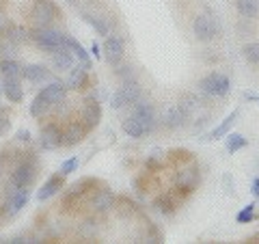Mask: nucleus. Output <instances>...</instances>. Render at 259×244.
I'll return each instance as SVG.
<instances>
[{
	"mask_svg": "<svg viewBox=\"0 0 259 244\" xmlns=\"http://www.w3.org/2000/svg\"><path fill=\"white\" fill-rule=\"evenodd\" d=\"M199 100L190 93L182 95V100L175 104V106H168L164 110V115H162V124H164L166 130H177V128H184L186 121L190 119V115L197 108Z\"/></svg>",
	"mask_w": 259,
	"mask_h": 244,
	"instance_id": "f257e3e1",
	"label": "nucleus"
},
{
	"mask_svg": "<svg viewBox=\"0 0 259 244\" xmlns=\"http://www.w3.org/2000/svg\"><path fill=\"white\" fill-rule=\"evenodd\" d=\"M65 37H67L65 32L56 30L52 26H41V28L35 26L32 30H28V39L44 52H56L65 48Z\"/></svg>",
	"mask_w": 259,
	"mask_h": 244,
	"instance_id": "f03ea898",
	"label": "nucleus"
},
{
	"mask_svg": "<svg viewBox=\"0 0 259 244\" xmlns=\"http://www.w3.org/2000/svg\"><path fill=\"white\" fill-rule=\"evenodd\" d=\"M37 177V160L32 153H24V158L11 169V177H9V184L11 188H30L32 182Z\"/></svg>",
	"mask_w": 259,
	"mask_h": 244,
	"instance_id": "7ed1b4c3",
	"label": "nucleus"
},
{
	"mask_svg": "<svg viewBox=\"0 0 259 244\" xmlns=\"http://www.w3.org/2000/svg\"><path fill=\"white\" fill-rule=\"evenodd\" d=\"M59 7L54 0H32L30 5V22L35 26H52L54 20H59Z\"/></svg>",
	"mask_w": 259,
	"mask_h": 244,
	"instance_id": "20e7f679",
	"label": "nucleus"
},
{
	"mask_svg": "<svg viewBox=\"0 0 259 244\" xmlns=\"http://www.w3.org/2000/svg\"><path fill=\"white\" fill-rule=\"evenodd\" d=\"M141 97H143L141 87L136 85L134 80H125V83L121 85L115 93H112L110 106L115 108V110H121V108H125V106H134V104L139 102Z\"/></svg>",
	"mask_w": 259,
	"mask_h": 244,
	"instance_id": "39448f33",
	"label": "nucleus"
},
{
	"mask_svg": "<svg viewBox=\"0 0 259 244\" xmlns=\"http://www.w3.org/2000/svg\"><path fill=\"white\" fill-rule=\"evenodd\" d=\"M199 89L212 97H225L231 91V80L229 76L221 74V71H212V74H207L205 78L199 80Z\"/></svg>",
	"mask_w": 259,
	"mask_h": 244,
	"instance_id": "423d86ee",
	"label": "nucleus"
},
{
	"mask_svg": "<svg viewBox=\"0 0 259 244\" xmlns=\"http://www.w3.org/2000/svg\"><path fill=\"white\" fill-rule=\"evenodd\" d=\"M97 186H102L100 180H93V177H89V180H80L78 184H74L71 188L63 194V210H69L71 206H76V203L84 197L87 192L95 190Z\"/></svg>",
	"mask_w": 259,
	"mask_h": 244,
	"instance_id": "0eeeda50",
	"label": "nucleus"
},
{
	"mask_svg": "<svg viewBox=\"0 0 259 244\" xmlns=\"http://www.w3.org/2000/svg\"><path fill=\"white\" fill-rule=\"evenodd\" d=\"M39 145H41V149H46V151H54L63 145V130L56 121H48L46 126H41Z\"/></svg>",
	"mask_w": 259,
	"mask_h": 244,
	"instance_id": "6e6552de",
	"label": "nucleus"
},
{
	"mask_svg": "<svg viewBox=\"0 0 259 244\" xmlns=\"http://www.w3.org/2000/svg\"><path fill=\"white\" fill-rule=\"evenodd\" d=\"M28 199H30L28 188H11V186H7V197H5V203H3L5 214L15 216L28 203Z\"/></svg>",
	"mask_w": 259,
	"mask_h": 244,
	"instance_id": "1a4fd4ad",
	"label": "nucleus"
},
{
	"mask_svg": "<svg viewBox=\"0 0 259 244\" xmlns=\"http://www.w3.org/2000/svg\"><path fill=\"white\" fill-rule=\"evenodd\" d=\"M192 32L199 42H212L214 37H218V24L209 15H197L192 22Z\"/></svg>",
	"mask_w": 259,
	"mask_h": 244,
	"instance_id": "9d476101",
	"label": "nucleus"
},
{
	"mask_svg": "<svg viewBox=\"0 0 259 244\" xmlns=\"http://www.w3.org/2000/svg\"><path fill=\"white\" fill-rule=\"evenodd\" d=\"M199 180H201V175H199V167L182 169L180 173L175 175V190L180 192V194H190L194 188H197Z\"/></svg>",
	"mask_w": 259,
	"mask_h": 244,
	"instance_id": "9b49d317",
	"label": "nucleus"
},
{
	"mask_svg": "<svg viewBox=\"0 0 259 244\" xmlns=\"http://www.w3.org/2000/svg\"><path fill=\"white\" fill-rule=\"evenodd\" d=\"M100 121H102V104L97 100H87L82 104V110H80V124L84 126L87 132H91L93 128H97Z\"/></svg>",
	"mask_w": 259,
	"mask_h": 244,
	"instance_id": "f8f14e48",
	"label": "nucleus"
},
{
	"mask_svg": "<svg viewBox=\"0 0 259 244\" xmlns=\"http://www.w3.org/2000/svg\"><path fill=\"white\" fill-rule=\"evenodd\" d=\"M123 54H125V44L123 39L117 37V35H108L106 42H104V56H106L108 65L117 67L123 61Z\"/></svg>",
	"mask_w": 259,
	"mask_h": 244,
	"instance_id": "ddd939ff",
	"label": "nucleus"
},
{
	"mask_svg": "<svg viewBox=\"0 0 259 244\" xmlns=\"http://www.w3.org/2000/svg\"><path fill=\"white\" fill-rule=\"evenodd\" d=\"M22 78L32 85H44L48 80H52V71L41 63H28L22 65Z\"/></svg>",
	"mask_w": 259,
	"mask_h": 244,
	"instance_id": "4468645a",
	"label": "nucleus"
},
{
	"mask_svg": "<svg viewBox=\"0 0 259 244\" xmlns=\"http://www.w3.org/2000/svg\"><path fill=\"white\" fill-rule=\"evenodd\" d=\"M132 115L145 126L147 134L153 132V128H156V108H153L149 102H141V100H139V102H136L134 106H132Z\"/></svg>",
	"mask_w": 259,
	"mask_h": 244,
	"instance_id": "2eb2a0df",
	"label": "nucleus"
},
{
	"mask_svg": "<svg viewBox=\"0 0 259 244\" xmlns=\"http://www.w3.org/2000/svg\"><path fill=\"white\" fill-rule=\"evenodd\" d=\"M115 194H112L108 188H102V190H97L93 194V199H91V208H93V212L95 214H106L110 212L112 208H115Z\"/></svg>",
	"mask_w": 259,
	"mask_h": 244,
	"instance_id": "dca6fc26",
	"label": "nucleus"
},
{
	"mask_svg": "<svg viewBox=\"0 0 259 244\" xmlns=\"http://www.w3.org/2000/svg\"><path fill=\"white\" fill-rule=\"evenodd\" d=\"M238 117H240V108H236L233 112H229L221 124H218L214 130H209V132L203 136V141H216V138H223V136H227L229 134V130L236 126V121H238Z\"/></svg>",
	"mask_w": 259,
	"mask_h": 244,
	"instance_id": "f3484780",
	"label": "nucleus"
},
{
	"mask_svg": "<svg viewBox=\"0 0 259 244\" xmlns=\"http://www.w3.org/2000/svg\"><path fill=\"white\" fill-rule=\"evenodd\" d=\"M89 132L80 121H71V124L63 130V147H76L78 143H82V138Z\"/></svg>",
	"mask_w": 259,
	"mask_h": 244,
	"instance_id": "a211bd4d",
	"label": "nucleus"
},
{
	"mask_svg": "<svg viewBox=\"0 0 259 244\" xmlns=\"http://www.w3.org/2000/svg\"><path fill=\"white\" fill-rule=\"evenodd\" d=\"M80 15H82V20L97 32V35H102V37H108L110 35V22H108V18H102V15L91 13V11H87V9H80Z\"/></svg>",
	"mask_w": 259,
	"mask_h": 244,
	"instance_id": "6ab92c4d",
	"label": "nucleus"
},
{
	"mask_svg": "<svg viewBox=\"0 0 259 244\" xmlns=\"http://www.w3.org/2000/svg\"><path fill=\"white\" fill-rule=\"evenodd\" d=\"M63 186H65V175H52L50 180H48L41 188H39V192H37V201H48V199H52L54 194H59L61 190H63Z\"/></svg>",
	"mask_w": 259,
	"mask_h": 244,
	"instance_id": "aec40b11",
	"label": "nucleus"
},
{
	"mask_svg": "<svg viewBox=\"0 0 259 244\" xmlns=\"http://www.w3.org/2000/svg\"><path fill=\"white\" fill-rule=\"evenodd\" d=\"M87 80H89V69L80 63V65H74V67L69 69V76H67V80H65V87H67L69 91H78V89H84Z\"/></svg>",
	"mask_w": 259,
	"mask_h": 244,
	"instance_id": "412c9836",
	"label": "nucleus"
},
{
	"mask_svg": "<svg viewBox=\"0 0 259 244\" xmlns=\"http://www.w3.org/2000/svg\"><path fill=\"white\" fill-rule=\"evenodd\" d=\"M76 65V56L71 54V50L67 48H61V50L52 52V69L63 74V71H69Z\"/></svg>",
	"mask_w": 259,
	"mask_h": 244,
	"instance_id": "4be33fe9",
	"label": "nucleus"
},
{
	"mask_svg": "<svg viewBox=\"0 0 259 244\" xmlns=\"http://www.w3.org/2000/svg\"><path fill=\"white\" fill-rule=\"evenodd\" d=\"M3 95L11 104H20L24 100V89L20 85V78H5V83H3Z\"/></svg>",
	"mask_w": 259,
	"mask_h": 244,
	"instance_id": "5701e85b",
	"label": "nucleus"
},
{
	"mask_svg": "<svg viewBox=\"0 0 259 244\" xmlns=\"http://www.w3.org/2000/svg\"><path fill=\"white\" fill-rule=\"evenodd\" d=\"M39 93H41V95L46 97V100L54 106L56 102H61L63 97H65V93H67V87H65L63 80H52V83L48 85V87H44Z\"/></svg>",
	"mask_w": 259,
	"mask_h": 244,
	"instance_id": "b1692460",
	"label": "nucleus"
},
{
	"mask_svg": "<svg viewBox=\"0 0 259 244\" xmlns=\"http://www.w3.org/2000/svg\"><path fill=\"white\" fill-rule=\"evenodd\" d=\"M65 48H67V50H71V54H74L76 59L82 63L87 69H91V59H89V54H87V50L82 48V44L76 42L74 37H69V35H67V37H65Z\"/></svg>",
	"mask_w": 259,
	"mask_h": 244,
	"instance_id": "393cba45",
	"label": "nucleus"
},
{
	"mask_svg": "<svg viewBox=\"0 0 259 244\" xmlns=\"http://www.w3.org/2000/svg\"><path fill=\"white\" fill-rule=\"evenodd\" d=\"M3 37L7 39V42H11V44H15V46H20L22 42H26V39H28V30L24 28V26H20V24H11V22H9V26L5 28Z\"/></svg>",
	"mask_w": 259,
	"mask_h": 244,
	"instance_id": "a878e982",
	"label": "nucleus"
},
{
	"mask_svg": "<svg viewBox=\"0 0 259 244\" xmlns=\"http://www.w3.org/2000/svg\"><path fill=\"white\" fill-rule=\"evenodd\" d=\"M153 206H156L158 212H162L164 216H171L175 210H177V201H175V197H173L171 192H162L160 197L156 199V203H153Z\"/></svg>",
	"mask_w": 259,
	"mask_h": 244,
	"instance_id": "bb28decb",
	"label": "nucleus"
},
{
	"mask_svg": "<svg viewBox=\"0 0 259 244\" xmlns=\"http://www.w3.org/2000/svg\"><path fill=\"white\" fill-rule=\"evenodd\" d=\"M123 132H125L130 138H141V136L147 134V130H145V126H143L134 115H130V117L123 119Z\"/></svg>",
	"mask_w": 259,
	"mask_h": 244,
	"instance_id": "cd10ccee",
	"label": "nucleus"
},
{
	"mask_svg": "<svg viewBox=\"0 0 259 244\" xmlns=\"http://www.w3.org/2000/svg\"><path fill=\"white\" fill-rule=\"evenodd\" d=\"M0 74L3 78H22V65L11 59H0Z\"/></svg>",
	"mask_w": 259,
	"mask_h": 244,
	"instance_id": "c85d7f7f",
	"label": "nucleus"
},
{
	"mask_svg": "<svg viewBox=\"0 0 259 244\" xmlns=\"http://www.w3.org/2000/svg\"><path fill=\"white\" fill-rule=\"evenodd\" d=\"M236 9L242 18L250 20V18H257L259 15V3L257 0H236Z\"/></svg>",
	"mask_w": 259,
	"mask_h": 244,
	"instance_id": "c756f323",
	"label": "nucleus"
},
{
	"mask_svg": "<svg viewBox=\"0 0 259 244\" xmlns=\"http://www.w3.org/2000/svg\"><path fill=\"white\" fill-rule=\"evenodd\" d=\"M50 108H52V104L48 102L41 93H37V97L32 100V104H30V108H28V110H30V115H32V117H44Z\"/></svg>",
	"mask_w": 259,
	"mask_h": 244,
	"instance_id": "7c9ffc66",
	"label": "nucleus"
},
{
	"mask_svg": "<svg viewBox=\"0 0 259 244\" xmlns=\"http://www.w3.org/2000/svg\"><path fill=\"white\" fill-rule=\"evenodd\" d=\"M246 145H248V141H246V138L242 136V134L233 132V134L227 136V151H229V153H236V151H240V149H244Z\"/></svg>",
	"mask_w": 259,
	"mask_h": 244,
	"instance_id": "2f4dec72",
	"label": "nucleus"
},
{
	"mask_svg": "<svg viewBox=\"0 0 259 244\" xmlns=\"http://www.w3.org/2000/svg\"><path fill=\"white\" fill-rule=\"evenodd\" d=\"M242 54H244V59L250 65L259 67V44H246L244 48H242Z\"/></svg>",
	"mask_w": 259,
	"mask_h": 244,
	"instance_id": "473e14b6",
	"label": "nucleus"
},
{
	"mask_svg": "<svg viewBox=\"0 0 259 244\" xmlns=\"http://www.w3.org/2000/svg\"><path fill=\"white\" fill-rule=\"evenodd\" d=\"M253 218H255V206H253V203H248V206H244V208H242L240 212H238L236 221L242 223V225H246V223L253 221Z\"/></svg>",
	"mask_w": 259,
	"mask_h": 244,
	"instance_id": "72a5a7b5",
	"label": "nucleus"
},
{
	"mask_svg": "<svg viewBox=\"0 0 259 244\" xmlns=\"http://www.w3.org/2000/svg\"><path fill=\"white\" fill-rule=\"evenodd\" d=\"M76 169H78V158H69V160H65L63 165H61V171H59V173L67 177L69 173H74Z\"/></svg>",
	"mask_w": 259,
	"mask_h": 244,
	"instance_id": "f704fd0d",
	"label": "nucleus"
},
{
	"mask_svg": "<svg viewBox=\"0 0 259 244\" xmlns=\"http://www.w3.org/2000/svg\"><path fill=\"white\" fill-rule=\"evenodd\" d=\"M9 128H11V121H9V117H7L5 108H0V134H5Z\"/></svg>",
	"mask_w": 259,
	"mask_h": 244,
	"instance_id": "c9c22d12",
	"label": "nucleus"
},
{
	"mask_svg": "<svg viewBox=\"0 0 259 244\" xmlns=\"http://www.w3.org/2000/svg\"><path fill=\"white\" fill-rule=\"evenodd\" d=\"M15 141L18 143H30V132L28 130H18V132H15Z\"/></svg>",
	"mask_w": 259,
	"mask_h": 244,
	"instance_id": "e433bc0d",
	"label": "nucleus"
},
{
	"mask_svg": "<svg viewBox=\"0 0 259 244\" xmlns=\"http://www.w3.org/2000/svg\"><path fill=\"white\" fill-rule=\"evenodd\" d=\"M117 76L125 83V80L132 78V67H119V65H117Z\"/></svg>",
	"mask_w": 259,
	"mask_h": 244,
	"instance_id": "4c0bfd02",
	"label": "nucleus"
},
{
	"mask_svg": "<svg viewBox=\"0 0 259 244\" xmlns=\"http://www.w3.org/2000/svg\"><path fill=\"white\" fill-rule=\"evenodd\" d=\"M7 26H9V20H7V15L0 11V37H3V32H5Z\"/></svg>",
	"mask_w": 259,
	"mask_h": 244,
	"instance_id": "58836bf2",
	"label": "nucleus"
},
{
	"mask_svg": "<svg viewBox=\"0 0 259 244\" xmlns=\"http://www.w3.org/2000/svg\"><path fill=\"white\" fill-rule=\"evenodd\" d=\"M250 190H253L255 197H259V177H255V180H253V188H250Z\"/></svg>",
	"mask_w": 259,
	"mask_h": 244,
	"instance_id": "ea45409f",
	"label": "nucleus"
},
{
	"mask_svg": "<svg viewBox=\"0 0 259 244\" xmlns=\"http://www.w3.org/2000/svg\"><path fill=\"white\" fill-rule=\"evenodd\" d=\"M91 52H93V56H95V59H100V56H102V52H100V46H97V44H93Z\"/></svg>",
	"mask_w": 259,
	"mask_h": 244,
	"instance_id": "a19ab883",
	"label": "nucleus"
},
{
	"mask_svg": "<svg viewBox=\"0 0 259 244\" xmlns=\"http://www.w3.org/2000/svg\"><path fill=\"white\" fill-rule=\"evenodd\" d=\"M0 95H3V83H0Z\"/></svg>",
	"mask_w": 259,
	"mask_h": 244,
	"instance_id": "79ce46f5",
	"label": "nucleus"
},
{
	"mask_svg": "<svg viewBox=\"0 0 259 244\" xmlns=\"http://www.w3.org/2000/svg\"><path fill=\"white\" fill-rule=\"evenodd\" d=\"M0 173H3V169H0Z\"/></svg>",
	"mask_w": 259,
	"mask_h": 244,
	"instance_id": "37998d69",
	"label": "nucleus"
},
{
	"mask_svg": "<svg viewBox=\"0 0 259 244\" xmlns=\"http://www.w3.org/2000/svg\"><path fill=\"white\" fill-rule=\"evenodd\" d=\"M257 100H259V97H257Z\"/></svg>",
	"mask_w": 259,
	"mask_h": 244,
	"instance_id": "c03bdc74",
	"label": "nucleus"
},
{
	"mask_svg": "<svg viewBox=\"0 0 259 244\" xmlns=\"http://www.w3.org/2000/svg\"><path fill=\"white\" fill-rule=\"evenodd\" d=\"M257 3H259V0H257Z\"/></svg>",
	"mask_w": 259,
	"mask_h": 244,
	"instance_id": "a18cd8bd",
	"label": "nucleus"
}]
</instances>
